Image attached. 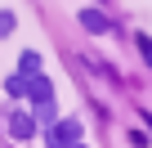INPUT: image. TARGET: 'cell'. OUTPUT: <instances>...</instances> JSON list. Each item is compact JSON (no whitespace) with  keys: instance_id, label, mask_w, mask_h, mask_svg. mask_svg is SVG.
Here are the masks:
<instances>
[{"instance_id":"2","label":"cell","mask_w":152,"mask_h":148,"mask_svg":"<svg viewBox=\"0 0 152 148\" xmlns=\"http://www.w3.org/2000/svg\"><path fill=\"white\" fill-rule=\"evenodd\" d=\"M9 135H14V139H31V135H36V117L14 112V117H9Z\"/></svg>"},{"instance_id":"1","label":"cell","mask_w":152,"mask_h":148,"mask_svg":"<svg viewBox=\"0 0 152 148\" xmlns=\"http://www.w3.org/2000/svg\"><path fill=\"white\" fill-rule=\"evenodd\" d=\"M45 139L49 144H76V139H81V121H49L45 126Z\"/></svg>"},{"instance_id":"6","label":"cell","mask_w":152,"mask_h":148,"mask_svg":"<svg viewBox=\"0 0 152 148\" xmlns=\"http://www.w3.org/2000/svg\"><path fill=\"white\" fill-rule=\"evenodd\" d=\"M36 117H40L45 126L54 121V94H49V99H36Z\"/></svg>"},{"instance_id":"8","label":"cell","mask_w":152,"mask_h":148,"mask_svg":"<svg viewBox=\"0 0 152 148\" xmlns=\"http://www.w3.org/2000/svg\"><path fill=\"white\" fill-rule=\"evenodd\" d=\"M139 49H143V58H148V67H152V36H139Z\"/></svg>"},{"instance_id":"3","label":"cell","mask_w":152,"mask_h":148,"mask_svg":"<svg viewBox=\"0 0 152 148\" xmlns=\"http://www.w3.org/2000/svg\"><path fill=\"white\" fill-rule=\"evenodd\" d=\"M81 27H85V32H94V36H103V32H107L112 23H107V18L99 14V9H81Z\"/></svg>"},{"instance_id":"7","label":"cell","mask_w":152,"mask_h":148,"mask_svg":"<svg viewBox=\"0 0 152 148\" xmlns=\"http://www.w3.org/2000/svg\"><path fill=\"white\" fill-rule=\"evenodd\" d=\"M14 27H18V23H14V14H9V9H0V36H9Z\"/></svg>"},{"instance_id":"4","label":"cell","mask_w":152,"mask_h":148,"mask_svg":"<svg viewBox=\"0 0 152 148\" xmlns=\"http://www.w3.org/2000/svg\"><path fill=\"white\" fill-rule=\"evenodd\" d=\"M18 72H23V77H36V72H40V54H36V49H23V58H18Z\"/></svg>"},{"instance_id":"5","label":"cell","mask_w":152,"mask_h":148,"mask_svg":"<svg viewBox=\"0 0 152 148\" xmlns=\"http://www.w3.org/2000/svg\"><path fill=\"white\" fill-rule=\"evenodd\" d=\"M27 85H31V77H23V72H18V77H9V81H5V90H9V99H23V94H27Z\"/></svg>"}]
</instances>
